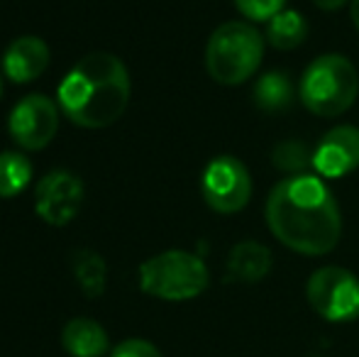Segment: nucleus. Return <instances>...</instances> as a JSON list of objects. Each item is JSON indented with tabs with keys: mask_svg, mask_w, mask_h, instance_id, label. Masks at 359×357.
I'll return each mask as SVG.
<instances>
[{
	"mask_svg": "<svg viewBox=\"0 0 359 357\" xmlns=\"http://www.w3.org/2000/svg\"><path fill=\"white\" fill-rule=\"evenodd\" d=\"M266 225L284 248L306 257L332 252L342 235L335 196L325 181L311 174L286 177L269 191Z\"/></svg>",
	"mask_w": 359,
	"mask_h": 357,
	"instance_id": "obj_1",
	"label": "nucleus"
},
{
	"mask_svg": "<svg viewBox=\"0 0 359 357\" xmlns=\"http://www.w3.org/2000/svg\"><path fill=\"white\" fill-rule=\"evenodd\" d=\"M133 81L128 67L110 52H93L74 64L57 88V105L74 125L110 128L128 110Z\"/></svg>",
	"mask_w": 359,
	"mask_h": 357,
	"instance_id": "obj_2",
	"label": "nucleus"
},
{
	"mask_svg": "<svg viewBox=\"0 0 359 357\" xmlns=\"http://www.w3.org/2000/svg\"><path fill=\"white\" fill-rule=\"evenodd\" d=\"M264 57V37L252 25L222 22L205 44V72L215 83L240 86L257 74Z\"/></svg>",
	"mask_w": 359,
	"mask_h": 357,
	"instance_id": "obj_3",
	"label": "nucleus"
},
{
	"mask_svg": "<svg viewBox=\"0 0 359 357\" xmlns=\"http://www.w3.org/2000/svg\"><path fill=\"white\" fill-rule=\"evenodd\" d=\"M359 93L355 64L342 54H323L308 64L298 83V98L320 118H337L347 113Z\"/></svg>",
	"mask_w": 359,
	"mask_h": 357,
	"instance_id": "obj_4",
	"label": "nucleus"
},
{
	"mask_svg": "<svg viewBox=\"0 0 359 357\" xmlns=\"http://www.w3.org/2000/svg\"><path fill=\"white\" fill-rule=\"evenodd\" d=\"M208 284V264L186 250H166L140 264V289L161 301H191Z\"/></svg>",
	"mask_w": 359,
	"mask_h": 357,
	"instance_id": "obj_5",
	"label": "nucleus"
},
{
	"mask_svg": "<svg viewBox=\"0 0 359 357\" xmlns=\"http://www.w3.org/2000/svg\"><path fill=\"white\" fill-rule=\"evenodd\" d=\"M311 309L330 323H347L359 316V279L345 267H320L306 286Z\"/></svg>",
	"mask_w": 359,
	"mask_h": 357,
	"instance_id": "obj_6",
	"label": "nucleus"
},
{
	"mask_svg": "<svg viewBox=\"0 0 359 357\" xmlns=\"http://www.w3.org/2000/svg\"><path fill=\"white\" fill-rule=\"evenodd\" d=\"M201 194L215 213L232 215L242 210L252 198V174L232 154H217L205 164L201 174Z\"/></svg>",
	"mask_w": 359,
	"mask_h": 357,
	"instance_id": "obj_7",
	"label": "nucleus"
},
{
	"mask_svg": "<svg viewBox=\"0 0 359 357\" xmlns=\"http://www.w3.org/2000/svg\"><path fill=\"white\" fill-rule=\"evenodd\" d=\"M59 115L62 110L57 100L44 93H29L20 98L10 110L8 133L22 152H39L57 137Z\"/></svg>",
	"mask_w": 359,
	"mask_h": 357,
	"instance_id": "obj_8",
	"label": "nucleus"
},
{
	"mask_svg": "<svg viewBox=\"0 0 359 357\" xmlns=\"http://www.w3.org/2000/svg\"><path fill=\"white\" fill-rule=\"evenodd\" d=\"M83 203V181L69 169H54L34 189V210L49 225L64 228L79 215Z\"/></svg>",
	"mask_w": 359,
	"mask_h": 357,
	"instance_id": "obj_9",
	"label": "nucleus"
},
{
	"mask_svg": "<svg viewBox=\"0 0 359 357\" xmlns=\"http://www.w3.org/2000/svg\"><path fill=\"white\" fill-rule=\"evenodd\" d=\"M359 167V128L337 125L318 142L313 169L325 179H340Z\"/></svg>",
	"mask_w": 359,
	"mask_h": 357,
	"instance_id": "obj_10",
	"label": "nucleus"
},
{
	"mask_svg": "<svg viewBox=\"0 0 359 357\" xmlns=\"http://www.w3.org/2000/svg\"><path fill=\"white\" fill-rule=\"evenodd\" d=\"M49 47L42 37L25 34L8 44L3 52V74L13 83H29L39 79L49 67Z\"/></svg>",
	"mask_w": 359,
	"mask_h": 357,
	"instance_id": "obj_11",
	"label": "nucleus"
},
{
	"mask_svg": "<svg viewBox=\"0 0 359 357\" xmlns=\"http://www.w3.org/2000/svg\"><path fill=\"white\" fill-rule=\"evenodd\" d=\"M271 250L255 240L235 245L227 255V279L242 284H257L271 271Z\"/></svg>",
	"mask_w": 359,
	"mask_h": 357,
	"instance_id": "obj_12",
	"label": "nucleus"
},
{
	"mask_svg": "<svg viewBox=\"0 0 359 357\" xmlns=\"http://www.w3.org/2000/svg\"><path fill=\"white\" fill-rule=\"evenodd\" d=\"M62 345L72 357H103L110 350L105 328L93 318H72L62 330Z\"/></svg>",
	"mask_w": 359,
	"mask_h": 357,
	"instance_id": "obj_13",
	"label": "nucleus"
},
{
	"mask_svg": "<svg viewBox=\"0 0 359 357\" xmlns=\"http://www.w3.org/2000/svg\"><path fill=\"white\" fill-rule=\"evenodd\" d=\"M306 37H308V22L298 10L284 8L279 15H274L266 22L264 39L274 49H281V52H291V49L301 47L306 42Z\"/></svg>",
	"mask_w": 359,
	"mask_h": 357,
	"instance_id": "obj_14",
	"label": "nucleus"
},
{
	"mask_svg": "<svg viewBox=\"0 0 359 357\" xmlns=\"http://www.w3.org/2000/svg\"><path fill=\"white\" fill-rule=\"evenodd\" d=\"M34 177V167L27 154L22 152H0V198L20 196Z\"/></svg>",
	"mask_w": 359,
	"mask_h": 357,
	"instance_id": "obj_15",
	"label": "nucleus"
},
{
	"mask_svg": "<svg viewBox=\"0 0 359 357\" xmlns=\"http://www.w3.org/2000/svg\"><path fill=\"white\" fill-rule=\"evenodd\" d=\"M72 269L81 291L88 299H95V296H100L105 291L108 269H105V262L98 252H93V250H76L72 255Z\"/></svg>",
	"mask_w": 359,
	"mask_h": 357,
	"instance_id": "obj_16",
	"label": "nucleus"
},
{
	"mask_svg": "<svg viewBox=\"0 0 359 357\" xmlns=\"http://www.w3.org/2000/svg\"><path fill=\"white\" fill-rule=\"evenodd\" d=\"M293 100V83L284 72H269L255 83V103L264 113H281Z\"/></svg>",
	"mask_w": 359,
	"mask_h": 357,
	"instance_id": "obj_17",
	"label": "nucleus"
},
{
	"mask_svg": "<svg viewBox=\"0 0 359 357\" xmlns=\"http://www.w3.org/2000/svg\"><path fill=\"white\" fill-rule=\"evenodd\" d=\"M271 159H274L276 169L291 174V177H298V174H306L308 169H313V152L296 140H286V142L276 144Z\"/></svg>",
	"mask_w": 359,
	"mask_h": 357,
	"instance_id": "obj_18",
	"label": "nucleus"
},
{
	"mask_svg": "<svg viewBox=\"0 0 359 357\" xmlns=\"http://www.w3.org/2000/svg\"><path fill=\"white\" fill-rule=\"evenodd\" d=\"M235 8L252 22H269L286 8V0H235Z\"/></svg>",
	"mask_w": 359,
	"mask_h": 357,
	"instance_id": "obj_19",
	"label": "nucleus"
},
{
	"mask_svg": "<svg viewBox=\"0 0 359 357\" xmlns=\"http://www.w3.org/2000/svg\"><path fill=\"white\" fill-rule=\"evenodd\" d=\"M110 357H161V353L156 350V345L149 343V340L130 338V340H123L120 345H115V350Z\"/></svg>",
	"mask_w": 359,
	"mask_h": 357,
	"instance_id": "obj_20",
	"label": "nucleus"
},
{
	"mask_svg": "<svg viewBox=\"0 0 359 357\" xmlns=\"http://www.w3.org/2000/svg\"><path fill=\"white\" fill-rule=\"evenodd\" d=\"M316 3V8L325 10V13H335V10H340L342 5L352 3V0H313Z\"/></svg>",
	"mask_w": 359,
	"mask_h": 357,
	"instance_id": "obj_21",
	"label": "nucleus"
},
{
	"mask_svg": "<svg viewBox=\"0 0 359 357\" xmlns=\"http://www.w3.org/2000/svg\"><path fill=\"white\" fill-rule=\"evenodd\" d=\"M350 18L355 22V27L359 29V0H352L350 3Z\"/></svg>",
	"mask_w": 359,
	"mask_h": 357,
	"instance_id": "obj_22",
	"label": "nucleus"
},
{
	"mask_svg": "<svg viewBox=\"0 0 359 357\" xmlns=\"http://www.w3.org/2000/svg\"><path fill=\"white\" fill-rule=\"evenodd\" d=\"M0 95H3V76H0Z\"/></svg>",
	"mask_w": 359,
	"mask_h": 357,
	"instance_id": "obj_23",
	"label": "nucleus"
}]
</instances>
